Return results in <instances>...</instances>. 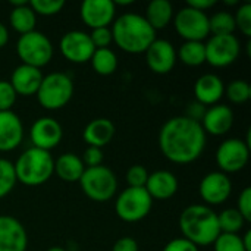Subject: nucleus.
<instances>
[{"label":"nucleus","mask_w":251,"mask_h":251,"mask_svg":"<svg viewBox=\"0 0 251 251\" xmlns=\"http://www.w3.org/2000/svg\"><path fill=\"white\" fill-rule=\"evenodd\" d=\"M206 132L199 121L188 116H175L163 124L159 132L162 154L172 163L188 165L196 162L206 149Z\"/></svg>","instance_id":"nucleus-1"},{"label":"nucleus","mask_w":251,"mask_h":251,"mask_svg":"<svg viewBox=\"0 0 251 251\" xmlns=\"http://www.w3.org/2000/svg\"><path fill=\"white\" fill-rule=\"evenodd\" d=\"M63 137V129L62 125L49 116L37 119L29 129V140L32 143V147L50 151L56 149Z\"/></svg>","instance_id":"nucleus-14"},{"label":"nucleus","mask_w":251,"mask_h":251,"mask_svg":"<svg viewBox=\"0 0 251 251\" xmlns=\"http://www.w3.org/2000/svg\"><path fill=\"white\" fill-rule=\"evenodd\" d=\"M16 175L13 163L7 159L0 157V199L12 193L16 185Z\"/></svg>","instance_id":"nucleus-32"},{"label":"nucleus","mask_w":251,"mask_h":251,"mask_svg":"<svg viewBox=\"0 0 251 251\" xmlns=\"http://www.w3.org/2000/svg\"><path fill=\"white\" fill-rule=\"evenodd\" d=\"M174 6L169 0H151L147 4L146 9V15H143L146 18V21L150 24V26L154 31L163 29L166 28L171 21L174 19Z\"/></svg>","instance_id":"nucleus-25"},{"label":"nucleus","mask_w":251,"mask_h":251,"mask_svg":"<svg viewBox=\"0 0 251 251\" xmlns=\"http://www.w3.org/2000/svg\"><path fill=\"white\" fill-rule=\"evenodd\" d=\"M82 193L96 203H106L116 194L118 178L107 166L85 168L81 179L78 181Z\"/></svg>","instance_id":"nucleus-6"},{"label":"nucleus","mask_w":251,"mask_h":251,"mask_svg":"<svg viewBox=\"0 0 251 251\" xmlns=\"http://www.w3.org/2000/svg\"><path fill=\"white\" fill-rule=\"evenodd\" d=\"M28 235L13 216H0V251H26Z\"/></svg>","instance_id":"nucleus-17"},{"label":"nucleus","mask_w":251,"mask_h":251,"mask_svg":"<svg viewBox=\"0 0 251 251\" xmlns=\"http://www.w3.org/2000/svg\"><path fill=\"white\" fill-rule=\"evenodd\" d=\"M47 251H66L65 249H62V247H51V249H49Z\"/></svg>","instance_id":"nucleus-46"},{"label":"nucleus","mask_w":251,"mask_h":251,"mask_svg":"<svg viewBox=\"0 0 251 251\" xmlns=\"http://www.w3.org/2000/svg\"><path fill=\"white\" fill-rule=\"evenodd\" d=\"M16 53L22 65L41 69L50 63L54 49L46 34L40 31H31L28 34L19 35L16 43Z\"/></svg>","instance_id":"nucleus-7"},{"label":"nucleus","mask_w":251,"mask_h":251,"mask_svg":"<svg viewBox=\"0 0 251 251\" xmlns=\"http://www.w3.org/2000/svg\"><path fill=\"white\" fill-rule=\"evenodd\" d=\"M176 59H179L187 66H200L206 62L204 41H184L176 51Z\"/></svg>","instance_id":"nucleus-28"},{"label":"nucleus","mask_w":251,"mask_h":251,"mask_svg":"<svg viewBox=\"0 0 251 251\" xmlns=\"http://www.w3.org/2000/svg\"><path fill=\"white\" fill-rule=\"evenodd\" d=\"M179 229L182 237L197 247L213 246L221 235L218 215L206 204H191L179 216Z\"/></svg>","instance_id":"nucleus-3"},{"label":"nucleus","mask_w":251,"mask_h":251,"mask_svg":"<svg viewBox=\"0 0 251 251\" xmlns=\"http://www.w3.org/2000/svg\"><path fill=\"white\" fill-rule=\"evenodd\" d=\"M90 38H91V43H93V46L96 49H109V46L113 43V37H112L110 26L91 29Z\"/></svg>","instance_id":"nucleus-38"},{"label":"nucleus","mask_w":251,"mask_h":251,"mask_svg":"<svg viewBox=\"0 0 251 251\" xmlns=\"http://www.w3.org/2000/svg\"><path fill=\"white\" fill-rule=\"evenodd\" d=\"M179 182L178 178L169 171H156L149 174V179L146 184V190L153 200H169L178 191Z\"/></svg>","instance_id":"nucleus-22"},{"label":"nucleus","mask_w":251,"mask_h":251,"mask_svg":"<svg viewBox=\"0 0 251 251\" xmlns=\"http://www.w3.org/2000/svg\"><path fill=\"white\" fill-rule=\"evenodd\" d=\"M153 207V199L146 188H125L115 201V212L118 218L128 224L143 221Z\"/></svg>","instance_id":"nucleus-8"},{"label":"nucleus","mask_w":251,"mask_h":251,"mask_svg":"<svg viewBox=\"0 0 251 251\" xmlns=\"http://www.w3.org/2000/svg\"><path fill=\"white\" fill-rule=\"evenodd\" d=\"M209 28H210L212 35H229V34H234L235 29H237L234 15L226 12V10L216 12L215 15H212L209 18Z\"/></svg>","instance_id":"nucleus-30"},{"label":"nucleus","mask_w":251,"mask_h":251,"mask_svg":"<svg viewBox=\"0 0 251 251\" xmlns=\"http://www.w3.org/2000/svg\"><path fill=\"white\" fill-rule=\"evenodd\" d=\"M115 125L107 118H97L88 122L82 131V140L88 147L103 149L115 137Z\"/></svg>","instance_id":"nucleus-23"},{"label":"nucleus","mask_w":251,"mask_h":251,"mask_svg":"<svg viewBox=\"0 0 251 251\" xmlns=\"http://www.w3.org/2000/svg\"><path fill=\"white\" fill-rule=\"evenodd\" d=\"M225 94L228 100L234 104H244L250 100L251 87L246 79H234L225 87Z\"/></svg>","instance_id":"nucleus-31"},{"label":"nucleus","mask_w":251,"mask_h":251,"mask_svg":"<svg viewBox=\"0 0 251 251\" xmlns=\"http://www.w3.org/2000/svg\"><path fill=\"white\" fill-rule=\"evenodd\" d=\"M218 222H219L221 234H238L247 224L246 219L241 216V213L234 207L221 212L218 215Z\"/></svg>","instance_id":"nucleus-29"},{"label":"nucleus","mask_w":251,"mask_h":251,"mask_svg":"<svg viewBox=\"0 0 251 251\" xmlns=\"http://www.w3.org/2000/svg\"><path fill=\"white\" fill-rule=\"evenodd\" d=\"M43 72L41 69L28 66V65H19L13 69L12 75H10V85L15 90L16 96H22V97H31L35 96L41 81H43Z\"/></svg>","instance_id":"nucleus-19"},{"label":"nucleus","mask_w":251,"mask_h":251,"mask_svg":"<svg viewBox=\"0 0 251 251\" xmlns=\"http://www.w3.org/2000/svg\"><path fill=\"white\" fill-rule=\"evenodd\" d=\"M9 24L10 26L19 32L21 35L28 34L31 31H35V24H37V15L34 13V10L29 6V1L21 4V6H15L10 10L9 15Z\"/></svg>","instance_id":"nucleus-26"},{"label":"nucleus","mask_w":251,"mask_h":251,"mask_svg":"<svg viewBox=\"0 0 251 251\" xmlns=\"http://www.w3.org/2000/svg\"><path fill=\"white\" fill-rule=\"evenodd\" d=\"M235 28L240 29V32L243 35H246L247 38L251 37V4L250 3H243L240 4V7L237 9L235 15Z\"/></svg>","instance_id":"nucleus-35"},{"label":"nucleus","mask_w":251,"mask_h":251,"mask_svg":"<svg viewBox=\"0 0 251 251\" xmlns=\"http://www.w3.org/2000/svg\"><path fill=\"white\" fill-rule=\"evenodd\" d=\"M250 160V143L240 138H228L216 150V163L221 172L229 175L243 171Z\"/></svg>","instance_id":"nucleus-11"},{"label":"nucleus","mask_w":251,"mask_h":251,"mask_svg":"<svg viewBox=\"0 0 251 251\" xmlns=\"http://www.w3.org/2000/svg\"><path fill=\"white\" fill-rule=\"evenodd\" d=\"M146 62L151 72L157 75L169 74L176 63V49L174 44L163 38H156L146 50Z\"/></svg>","instance_id":"nucleus-16"},{"label":"nucleus","mask_w":251,"mask_h":251,"mask_svg":"<svg viewBox=\"0 0 251 251\" xmlns=\"http://www.w3.org/2000/svg\"><path fill=\"white\" fill-rule=\"evenodd\" d=\"M163 251H199V247L193 244L191 241L185 240L184 237H181V238H175L169 241L163 247Z\"/></svg>","instance_id":"nucleus-41"},{"label":"nucleus","mask_w":251,"mask_h":251,"mask_svg":"<svg viewBox=\"0 0 251 251\" xmlns=\"http://www.w3.org/2000/svg\"><path fill=\"white\" fill-rule=\"evenodd\" d=\"M149 179V171L143 165H134L126 172V182L128 187L134 188H144Z\"/></svg>","instance_id":"nucleus-36"},{"label":"nucleus","mask_w":251,"mask_h":251,"mask_svg":"<svg viewBox=\"0 0 251 251\" xmlns=\"http://www.w3.org/2000/svg\"><path fill=\"white\" fill-rule=\"evenodd\" d=\"M215 4H216V0H188L187 1V6H190L196 10H200V12H206V10L212 9Z\"/></svg>","instance_id":"nucleus-43"},{"label":"nucleus","mask_w":251,"mask_h":251,"mask_svg":"<svg viewBox=\"0 0 251 251\" xmlns=\"http://www.w3.org/2000/svg\"><path fill=\"white\" fill-rule=\"evenodd\" d=\"M112 251H138V243L131 237H122L113 244Z\"/></svg>","instance_id":"nucleus-42"},{"label":"nucleus","mask_w":251,"mask_h":251,"mask_svg":"<svg viewBox=\"0 0 251 251\" xmlns=\"http://www.w3.org/2000/svg\"><path fill=\"white\" fill-rule=\"evenodd\" d=\"M16 99L18 96L12 88L10 82L0 79V112L12 110V107L16 103Z\"/></svg>","instance_id":"nucleus-37"},{"label":"nucleus","mask_w":251,"mask_h":251,"mask_svg":"<svg viewBox=\"0 0 251 251\" xmlns=\"http://www.w3.org/2000/svg\"><path fill=\"white\" fill-rule=\"evenodd\" d=\"M232 193V181L231 178L221 172L213 171L203 176L199 185V194L206 204L219 206L224 204Z\"/></svg>","instance_id":"nucleus-13"},{"label":"nucleus","mask_w":251,"mask_h":251,"mask_svg":"<svg viewBox=\"0 0 251 251\" xmlns=\"http://www.w3.org/2000/svg\"><path fill=\"white\" fill-rule=\"evenodd\" d=\"M35 96L40 106L46 110H59L71 101L74 96V81L63 72H51L43 76Z\"/></svg>","instance_id":"nucleus-5"},{"label":"nucleus","mask_w":251,"mask_h":251,"mask_svg":"<svg viewBox=\"0 0 251 251\" xmlns=\"http://www.w3.org/2000/svg\"><path fill=\"white\" fill-rule=\"evenodd\" d=\"M90 62H91L94 72L101 76H109V75L115 74L118 69V56L110 47L109 49H96Z\"/></svg>","instance_id":"nucleus-27"},{"label":"nucleus","mask_w":251,"mask_h":251,"mask_svg":"<svg viewBox=\"0 0 251 251\" xmlns=\"http://www.w3.org/2000/svg\"><path fill=\"white\" fill-rule=\"evenodd\" d=\"M59 50L66 60L81 65L90 62L96 47L93 46L88 32L81 29H72L62 35L59 41Z\"/></svg>","instance_id":"nucleus-12"},{"label":"nucleus","mask_w":251,"mask_h":251,"mask_svg":"<svg viewBox=\"0 0 251 251\" xmlns=\"http://www.w3.org/2000/svg\"><path fill=\"white\" fill-rule=\"evenodd\" d=\"M79 15L88 28H104L113 24L116 6L113 0H84L79 7Z\"/></svg>","instance_id":"nucleus-15"},{"label":"nucleus","mask_w":251,"mask_h":251,"mask_svg":"<svg viewBox=\"0 0 251 251\" xmlns=\"http://www.w3.org/2000/svg\"><path fill=\"white\" fill-rule=\"evenodd\" d=\"M225 94V84L216 74H204L194 84V96L201 106H215Z\"/></svg>","instance_id":"nucleus-21"},{"label":"nucleus","mask_w":251,"mask_h":251,"mask_svg":"<svg viewBox=\"0 0 251 251\" xmlns=\"http://www.w3.org/2000/svg\"><path fill=\"white\" fill-rule=\"evenodd\" d=\"M85 171L79 156L74 153H63L54 160V172L65 182H78Z\"/></svg>","instance_id":"nucleus-24"},{"label":"nucleus","mask_w":251,"mask_h":251,"mask_svg":"<svg viewBox=\"0 0 251 251\" xmlns=\"http://www.w3.org/2000/svg\"><path fill=\"white\" fill-rule=\"evenodd\" d=\"M9 41V31L6 28V25L0 21V49H3Z\"/></svg>","instance_id":"nucleus-44"},{"label":"nucleus","mask_w":251,"mask_h":251,"mask_svg":"<svg viewBox=\"0 0 251 251\" xmlns=\"http://www.w3.org/2000/svg\"><path fill=\"white\" fill-rule=\"evenodd\" d=\"M24 140V125L21 118L12 112H0V151H12Z\"/></svg>","instance_id":"nucleus-20"},{"label":"nucleus","mask_w":251,"mask_h":251,"mask_svg":"<svg viewBox=\"0 0 251 251\" xmlns=\"http://www.w3.org/2000/svg\"><path fill=\"white\" fill-rule=\"evenodd\" d=\"M103 159H104V154H103V150L101 149H97V147H87L82 153V163L85 168H96V166H100L103 163Z\"/></svg>","instance_id":"nucleus-39"},{"label":"nucleus","mask_w":251,"mask_h":251,"mask_svg":"<svg viewBox=\"0 0 251 251\" xmlns=\"http://www.w3.org/2000/svg\"><path fill=\"white\" fill-rule=\"evenodd\" d=\"M237 210L241 213V216L246 219V222L251 221V188L246 187L237 201Z\"/></svg>","instance_id":"nucleus-40"},{"label":"nucleus","mask_w":251,"mask_h":251,"mask_svg":"<svg viewBox=\"0 0 251 251\" xmlns=\"http://www.w3.org/2000/svg\"><path fill=\"white\" fill-rule=\"evenodd\" d=\"M200 125L206 134L225 135L234 125V112L229 106L218 103L204 110Z\"/></svg>","instance_id":"nucleus-18"},{"label":"nucleus","mask_w":251,"mask_h":251,"mask_svg":"<svg viewBox=\"0 0 251 251\" xmlns=\"http://www.w3.org/2000/svg\"><path fill=\"white\" fill-rule=\"evenodd\" d=\"M215 251H246L238 234H221L213 243Z\"/></svg>","instance_id":"nucleus-34"},{"label":"nucleus","mask_w":251,"mask_h":251,"mask_svg":"<svg viewBox=\"0 0 251 251\" xmlns=\"http://www.w3.org/2000/svg\"><path fill=\"white\" fill-rule=\"evenodd\" d=\"M29 6L35 15L53 16V15L60 13V10L65 7V1L63 0H31Z\"/></svg>","instance_id":"nucleus-33"},{"label":"nucleus","mask_w":251,"mask_h":251,"mask_svg":"<svg viewBox=\"0 0 251 251\" xmlns=\"http://www.w3.org/2000/svg\"><path fill=\"white\" fill-rule=\"evenodd\" d=\"M206 62L213 68H225L232 65L241 53V43L237 35H212L204 43Z\"/></svg>","instance_id":"nucleus-10"},{"label":"nucleus","mask_w":251,"mask_h":251,"mask_svg":"<svg viewBox=\"0 0 251 251\" xmlns=\"http://www.w3.org/2000/svg\"><path fill=\"white\" fill-rule=\"evenodd\" d=\"M172 21L176 34L185 41H204L210 35L209 16L206 12L184 6L174 15Z\"/></svg>","instance_id":"nucleus-9"},{"label":"nucleus","mask_w":251,"mask_h":251,"mask_svg":"<svg viewBox=\"0 0 251 251\" xmlns=\"http://www.w3.org/2000/svg\"><path fill=\"white\" fill-rule=\"evenodd\" d=\"M113 43L129 54H141L156 40V31L140 13L128 12L112 24Z\"/></svg>","instance_id":"nucleus-2"},{"label":"nucleus","mask_w":251,"mask_h":251,"mask_svg":"<svg viewBox=\"0 0 251 251\" xmlns=\"http://www.w3.org/2000/svg\"><path fill=\"white\" fill-rule=\"evenodd\" d=\"M13 168L18 182L28 187H37L51 178L54 172V159L50 151L31 147L21 153L13 163Z\"/></svg>","instance_id":"nucleus-4"},{"label":"nucleus","mask_w":251,"mask_h":251,"mask_svg":"<svg viewBox=\"0 0 251 251\" xmlns=\"http://www.w3.org/2000/svg\"><path fill=\"white\" fill-rule=\"evenodd\" d=\"M241 240H243V244H244V249L246 251H251V231L249 229L243 237H241Z\"/></svg>","instance_id":"nucleus-45"}]
</instances>
